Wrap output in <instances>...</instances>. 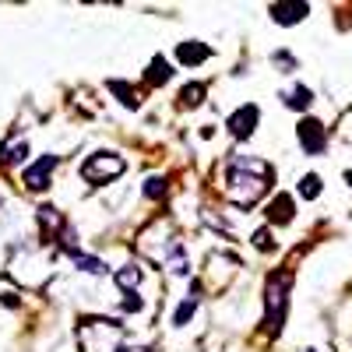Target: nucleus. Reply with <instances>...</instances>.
I'll use <instances>...</instances> for the list:
<instances>
[{
    "label": "nucleus",
    "instance_id": "21",
    "mask_svg": "<svg viewBox=\"0 0 352 352\" xmlns=\"http://www.w3.org/2000/svg\"><path fill=\"white\" fill-rule=\"evenodd\" d=\"M166 190V184L159 180V176H152V180H148V187H144V194H148V197H159Z\"/></svg>",
    "mask_w": 352,
    "mask_h": 352
},
{
    "label": "nucleus",
    "instance_id": "13",
    "mask_svg": "<svg viewBox=\"0 0 352 352\" xmlns=\"http://www.w3.org/2000/svg\"><path fill=\"white\" fill-rule=\"evenodd\" d=\"M71 261H74V268H81V272H88V275H102L106 272V264L99 261V257H88V254H71Z\"/></svg>",
    "mask_w": 352,
    "mask_h": 352
},
{
    "label": "nucleus",
    "instance_id": "7",
    "mask_svg": "<svg viewBox=\"0 0 352 352\" xmlns=\"http://www.w3.org/2000/svg\"><path fill=\"white\" fill-rule=\"evenodd\" d=\"M307 14H310L307 4H275V8H272V18H275L278 25H296V21H303Z\"/></svg>",
    "mask_w": 352,
    "mask_h": 352
},
{
    "label": "nucleus",
    "instance_id": "9",
    "mask_svg": "<svg viewBox=\"0 0 352 352\" xmlns=\"http://www.w3.org/2000/svg\"><path fill=\"white\" fill-rule=\"evenodd\" d=\"M292 208H296V204H292V197H289V194H278V197L268 204V219L278 222V226H282V222H292Z\"/></svg>",
    "mask_w": 352,
    "mask_h": 352
},
{
    "label": "nucleus",
    "instance_id": "15",
    "mask_svg": "<svg viewBox=\"0 0 352 352\" xmlns=\"http://www.w3.org/2000/svg\"><path fill=\"white\" fill-rule=\"evenodd\" d=\"M109 92H113V96H120V102H124V106H131V109L141 102V99H138V92H134L131 85H124V81H109Z\"/></svg>",
    "mask_w": 352,
    "mask_h": 352
},
{
    "label": "nucleus",
    "instance_id": "3",
    "mask_svg": "<svg viewBox=\"0 0 352 352\" xmlns=\"http://www.w3.org/2000/svg\"><path fill=\"white\" fill-rule=\"evenodd\" d=\"M124 173V159L113 155V152H99L92 159H85L81 166V176L88 184H106V180H116V176Z\"/></svg>",
    "mask_w": 352,
    "mask_h": 352
},
{
    "label": "nucleus",
    "instance_id": "2",
    "mask_svg": "<svg viewBox=\"0 0 352 352\" xmlns=\"http://www.w3.org/2000/svg\"><path fill=\"white\" fill-rule=\"evenodd\" d=\"M285 310H289V272H282V275H272V278H268V317H264L268 331H275V335L282 331Z\"/></svg>",
    "mask_w": 352,
    "mask_h": 352
},
{
    "label": "nucleus",
    "instance_id": "10",
    "mask_svg": "<svg viewBox=\"0 0 352 352\" xmlns=\"http://www.w3.org/2000/svg\"><path fill=\"white\" fill-rule=\"evenodd\" d=\"M116 285H120L124 292H134L141 285V268H134V264H124V268H116Z\"/></svg>",
    "mask_w": 352,
    "mask_h": 352
},
{
    "label": "nucleus",
    "instance_id": "17",
    "mask_svg": "<svg viewBox=\"0 0 352 352\" xmlns=\"http://www.w3.org/2000/svg\"><path fill=\"white\" fill-rule=\"evenodd\" d=\"M180 99H184V106H201V99H204V85H187L184 92H180Z\"/></svg>",
    "mask_w": 352,
    "mask_h": 352
},
{
    "label": "nucleus",
    "instance_id": "6",
    "mask_svg": "<svg viewBox=\"0 0 352 352\" xmlns=\"http://www.w3.org/2000/svg\"><path fill=\"white\" fill-rule=\"evenodd\" d=\"M53 169H56V155H43L36 166L25 169V187H28V190H46Z\"/></svg>",
    "mask_w": 352,
    "mask_h": 352
},
{
    "label": "nucleus",
    "instance_id": "16",
    "mask_svg": "<svg viewBox=\"0 0 352 352\" xmlns=\"http://www.w3.org/2000/svg\"><path fill=\"white\" fill-rule=\"evenodd\" d=\"M300 194H303L307 201H314V197L320 194V176H314V173L303 176V180H300Z\"/></svg>",
    "mask_w": 352,
    "mask_h": 352
},
{
    "label": "nucleus",
    "instance_id": "23",
    "mask_svg": "<svg viewBox=\"0 0 352 352\" xmlns=\"http://www.w3.org/2000/svg\"><path fill=\"white\" fill-rule=\"evenodd\" d=\"M345 180H349V184H352V173H345Z\"/></svg>",
    "mask_w": 352,
    "mask_h": 352
},
{
    "label": "nucleus",
    "instance_id": "20",
    "mask_svg": "<svg viewBox=\"0 0 352 352\" xmlns=\"http://www.w3.org/2000/svg\"><path fill=\"white\" fill-rule=\"evenodd\" d=\"M254 247H257V250H272V236H268V229L254 232Z\"/></svg>",
    "mask_w": 352,
    "mask_h": 352
},
{
    "label": "nucleus",
    "instance_id": "24",
    "mask_svg": "<svg viewBox=\"0 0 352 352\" xmlns=\"http://www.w3.org/2000/svg\"><path fill=\"white\" fill-rule=\"evenodd\" d=\"M307 352H314V349H307Z\"/></svg>",
    "mask_w": 352,
    "mask_h": 352
},
{
    "label": "nucleus",
    "instance_id": "19",
    "mask_svg": "<svg viewBox=\"0 0 352 352\" xmlns=\"http://www.w3.org/2000/svg\"><path fill=\"white\" fill-rule=\"evenodd\" d=\"M194 310H197V300H194V296L184 300L180 310H176V317H173V324H187V317H194Z\"/></svg>",
    "mask_w": 352,
    "mask_h": 352
},
{
    "label": "nucleus",
    "instance_id": "11",
    "mask_svg": "<svg viewBox=\"0 0 352 352\" xmlns=\"http://www.w3.org/2000/svg\"><path fill=\"white\" fill-rule=\"evenodd\" d=\"M282 99H285V106H289V109H307L314 96H310V88H303V85H292Z\"/></svg>",
    "mask_w": 352,
    "mask_h": 352
},
{
    "label": "nucleus",
    "instance_id": "8",
    "mask_svg": "<svg viewBox=\"0 0 352 352\" xmlns=\"http://www.w3.org/2000/svg\"><path fill=\"white\" fill-rule=\"evenodd\" d=\"M176 56H180V64H187V67H197V64H204V60L212 56V50H208V46H201V43H180Z\"/></svg>",
    "mask_w": 352,
    "mask_h": 352
},
{
    "label": "nucleus",
    "instance_id": "1",
    "mask_svg": "<svg viewBox=\"0 0 352 352\" xmlns=\"http://www.w3.org/2000/svg\"><path fill=\"white\" fill-rule=\"evenodd\" d=\"M275 169L264 162V159H243L236 155L229 162V173H226V197L236 204V208H250V204L268 190Z\"/></svg>",
    "mask_w": 352,
    "mask_h": 352
},
{
    "label": "nucleus",
    "instance_id": "14",
    "mask_svg": "<svg viewBox=\"0 0 352 352\" xmlns=\"http://www.w3.org/2000/svg\"><path fill=\"white\" fill-rule=\"evenodd\" d=\"M25 155H28V144L25 141H11V144L0 148V162H25Z\"/></svg>",
    "mask_w": 352,
    "mask_h": 352
},
{
    "label": "nucleus",
    "instance_id": "18",
    "mask_svg": "<svg viewBox=\"0 0 352 352\" xmlns=\"http://www.w3.org/2000/svg\"><path fill=\"white\" fill-rule=\"evenodd\" d=\"M39 222L46 229H64V219L56 215V208H39Z\"/></svg>",
    "mask_w": 352,
    "mask_h": 352
},
{
    "label": "nucleus",
    "instance_id": "5",
    "mask_svg": "<svg viewBox=\"0 0 352 352\" xmlns=\"http://www.w3.org/2000/svg\"><path fill=\"white\" fill-rule=\"evenodd\" d=\"M257 120H261V109L250 102V106H240L236 113H232L229 120H226V127H229V134H232V138H240V141H243V138H250V134H254Z\"/></svg>",
    "mask_w": 352,
    "mask_h": 352
},
{
    "label": "nucleus",
    "instance_id": "12",
    "mask_svg": "<svg viewBox=\"0 0 352 352\" xmlns=\"http://www.w3.org/2000/svg\"><path fill=\"white\" fill-rule=\"evenodd\" d=\"M169 78H173L169 60H166V56H155V60L148 64V85H166Z\"/></svg>",
    "mask_w": 352,
    "mask_h": 352
},
{
    "label": "nucleus",
    "instance_id": "22",
    "mask_svg": "<svg viewBox=\"0 0 352 352\" xmlns=\"http://www.w3.org/2000/svg\"><path fill=\"white\" fill-rule=\"evenodd\" d=\"M124 352H152V349H124Z\"/></svg>",
    "mask_w": 352,
    "mask_h": 352
},
{
    "label": "nucleus",
    "instance_id": "4",
    "mask_svg": "<svg viewBox=\"0 0 352 352\" xmlns=\"http://www.w3.org/2000/svg\"><path fill=\"white\" fill-rule=\"evenodd\" d=\"M296 134H300V144H303L307 155H320V152H324L328 134H324V124H320V120H300Z\"/></svg>",
    "mask_w": 352,
    "mask_h": 352
}]
</instances>
